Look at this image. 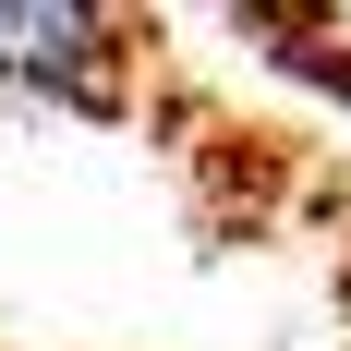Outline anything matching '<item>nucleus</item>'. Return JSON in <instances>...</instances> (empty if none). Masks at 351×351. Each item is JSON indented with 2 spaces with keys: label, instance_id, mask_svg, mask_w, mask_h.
<instances>
[{
  "label": "nucleus",
  "instance_id": "obj_1",
  "mask_svg": "<svg viewBox=\"0 0 351 351\" xmlns=\"http://www.w3.org/2000/svg\"><path fill=\"white\" fill-rule=\"evenodd\" d=\"M121 12H73V0H0V85H49L73 109H121Z\"/></svg>",
  "mask_w": 351,
  "mask_h": 351
}]
</instances>
